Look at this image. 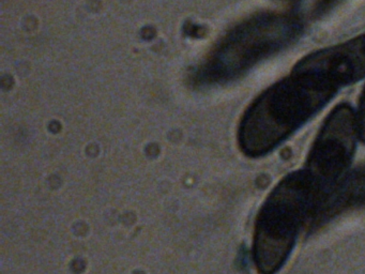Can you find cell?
<instances>
[{"label": "cell", "instance_id": "6da1fadb", "mask_svg": "<svg viewBox=\"0 0 365 274\" xmlns=\"http://www.w3.org/2000/svg\"><path fill=\"white\" fill-rule=\"evenodd\" d=\"M336 92L322 81L294 73L267 88L243 113L238 130L241 151L251 158L270 153Z\"/></svg>", "mask_w": 365, "mask_h": 274}, {"label": "cell", "instance_id": "7a4b0ae2", "mask_svg": "<svg viewBox=\"0 0 365 274\" xmlns=\"http://www.w3.org/2000/svg\"><path fill=\"white\" fill-rule=\"evenodd\" d=\"M315 196L304 171H294L269 194L254 229L253 259L259 274H275L285 265Z\"/></svg>", "mask_w": 365, "mask_h": 274}, {"label": "cell", "instance_id": "3957f363", "mask_svg": "<svg viewBox=\"0 0 365 274\" xmlns=\"http://www.w3.org/2000/svg\"><path fill=\"white\" fill-rule=\"evenodd\" d=\"M302 32L298 17L289 13L255 15L230 30L209 56L200 78L225 83L292 44Z\"/></svg>", "mask_w": 365, "mask_h": 274}, {"label": "cell", "instance_id": "277c9868", "mask_svg": "<svg viewBox=\"0 0 365 274\" xmlns=\"http://www.w3.org/2000/svg\"><path fill=\"white\" fill-rule=\"evenodd\" d=\"M358 138L356 111L347 103L337 105L322 124L305 165L315 207L347 175Z\"/></svg>", "mask_w": 365, "mask_h": 274}, {"label": "cell", "instance_id": "5b68a950", "mask_svg": "<svg viewBox=\"0 0 365 274\" xmlns=\"http://www.w3.org/2000/svg\"><path fill=\"white\" fill-rule=\"evenodd\" d=\"M292 73L336 90L361 81L365 77V34L309 54L297 62Z\"/></svg>", "mask_w": 365, "mask_h": 274}, {"label": "cell", "instance_id": "8992f818", "mask_svg": "<svg viewBox=\"0 0 365 274\" xmlns=\"http://www.w3.org/2000/svg\"><path fill=\"white\" fill-rule=\"evenodd\" d=\"M365 203V164L345 176L318 206L320 222L339 214L346 208Z\"/></svg>", "mask_w": 365, "mask_h": 274}, {"label": "cell", "instance_id": "52a82bcc", "mask_svg": "<svg viewBox=\"0 0 365 274\" xmlns=\"http://www.w3.org/2000/svg\"><path fill=\"white\" fill-rule=\"evenodd\" d=\"M356 123H358L359 138L365 143V88L359 101L358 111H356Z\"/></svg>", "mask_w": 365, "mask_h": 274}]
</instances>
